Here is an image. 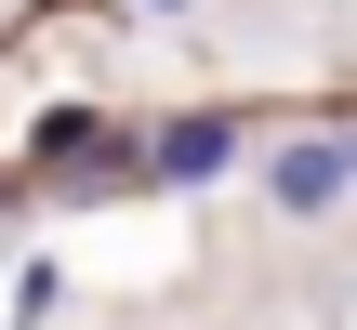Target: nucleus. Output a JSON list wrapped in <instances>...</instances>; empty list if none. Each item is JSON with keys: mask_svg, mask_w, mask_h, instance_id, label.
Listing matches in <instances>:
<instances>
[{"mask_svg": "<svg viewBox=\"0 0 357 330\" xmlns=\"http://www.w3.org/2000/svg\"><path fill=\"white\" fill-rule=\"evenodd\" d=\"M344 185H357V146L344 132H291V146L265 159V198H278V212H331Z\"/></svg>", "mask_w": 357, "mask_h": 330, "instance_id": "obj_1", "label": "nucleus"}, {"mask_svg": "<svg viewBox=\"0 0 357 330\" xmlns=\"http://www.w3.org/2000/svg\"><path fill=\"white\" fill-rule=\"evenodd\" d=\"M344 146H357V132H344Z\"/></svg>", "mask_w": 357, "mask_h": 330, "instance_id": "obj_5", "label": "nucleus"}, {"mask_svg": "<svg viewBox=\"0 0 357 330\" xmlns=\"http://www.w3.org/2000/svg\"><path fill=\"white\" fill-rule=\"evenodd\" d=\"M132 13H185V0H132Z\"/></svg>", "mask_w": 357, "mask_h": 330, "instance_id": "obj_4", "label": "nucleus"}, {"mask_svg": "<svg viewBox=\"0 0 357 330\" xmlns=\"http://www.w3.org/2000/svg\"><path fill=\"white\" fill-rule=\"evenodd\" d=\"M93 146H106V132H93L79 106H53V119H40V159H93Z\"/></svg>", "mask_w": 357, "mask_h": 330, "instance_id": "obj_3", "label": "nucleus"}, {"mask_svg": "<svg viewBox=\"0 0 357 330\" xmlns=\"http://www.w3.org/2000/svg\"><path fill=\"white\" fill-rule=\"evenodd\" d=\"M225 159H238V119H212V106L172 119V132H146V185H212Z\"/></svg>", "mask_w": 357, "mask_h": 330, "instance_id": "obj_2", "label": "nucleus"}]
</instances>
